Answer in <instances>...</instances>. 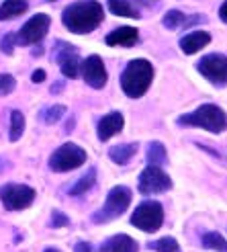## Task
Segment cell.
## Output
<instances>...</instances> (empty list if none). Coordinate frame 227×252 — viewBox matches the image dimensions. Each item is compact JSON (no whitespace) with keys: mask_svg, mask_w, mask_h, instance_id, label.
<instances>
[{"mask_svg":"<svg viewBox=\"0 0 227 252\" xmlns=\"http://www.w3.org/2000/svg\"><path fill=\"white\" fill-rule=\"evenodd\" d=\"M135 152H137V144H119L109 150V156L115 164H127Z\"/></svg>","mask_w":227,"mask_h":252,"instance_id":"ac0fdd59","label":"cell"},{"mask_svg":"<svg viewBox=\"0 0 227 252\" xmlns=\"http://www.w3.org/2000/svg\"><path fill=\"white\" fill-rule=\"evenodd\" d=\"M15 45H17V41H15V35L12 33H8L2 41H0V49H2L4 54H12V49H15Z\"/></svg>","mask_w":227,"mask_h":252,"instance_id":"83f0119b","label":"cell"},{"mask_svg":"<svg viewBox=\"0 0 227 252\" xmlns=\"http://www.w3.org/2000/svg\"><path fill=\"white\" fill-rule=\"evenodd\" d=\"M164 221V209L158 201H143L135 207L131 223L142 232H158Z\"/></svg>","mask_w":227,"mask_h":252,"instance_id":"5b68a950","label":"cell"},{"mask_svg":"<svg viewBox=\"0 0 227 252\" xmlns=\"http://www.w3.org/2000/svg\"><path fill=\"white\" fill-rule=\"evenodd\" d=\"M140 39V33H137L135 27H119L115 31H111L107 35V45L115 47V45H123V47H133Z\"/></svg>","mask_w":227,"mask_h":252,"instance_id":"5bb4252c","label":"cell"},{"mask_svg":"<svg viewBox=\"0 0 227 252\" xmlns=\"http://www.w3.org/2000/svg\"><path fill=\"white\" fill-rule=\"evenodd\" d=\"M61 21H64V27L68 31L84 35L94 31L105 21V10L103 4L96 2V0H78V2L70 4L64 10Z\"/></svg>","mask_w":227,"mask_h":252,"instance_id":"6da1fadb","label":"cell"},{"mask_svg":"<svg viewBox=\"0 0 227 252\" xmlns=\"http://www.w3.org/2000/svg\"><path fill=\"white\" fill-rule=\"evenodd\" d=\"M137 2H140V4H154V2H158V0H137Z\"/></svg>","mask_w":227,"mask_h":252,"instance_id":"d6a6232c","label":"cell"},{"mask_svg":"<svg viewBox=\"0 0 227 252\" xmlns=\"http://www.w3.org/2000/svg\"><path fill=\"white\" fill-rule=\"evenodd\" d=\"M68 223H70L68 216H64L61 211H54V216H52V225L54 228H64V225H68Z\"/></svg>","mask_w":227,"mask_h":252,"instance_id":"f1b7e54d","label":"cell"},{"mask_svg":"<svg viewBox=\"0 0 227 252\" xmlns=\"http://www.w3.org/2000/svg\"><path fill=\"white\" fill-rule=\"evenodd\" d=\"M27 8H29L27 0H4L2 6H0V21H8V19L21 17Z\"/></svg>","mask_w":227,"mask_h":252,"instance_id":"e0dca14e","label":"cell"},{"mask_svg":"<svg viewBox=\"0 0 227 252\" xmlns=\"http://www.w3.org/2000/svg\"><path fill=\"white\" fill-rule=\"evenodd\" d=\"M137 250H140V246H137V242L127 234L113 236L100 246V252H137Z\"/></svg>","mask_w":227,"mask_h":252,"instance_id":"2e32d148","label":"cell"},{"mask_svg":"<svg viewBox=\"0 0 227 252\" xmlns=\"http://www.w3.org/2000/svg\"><path fill=\"white\" fill-rule=\"evenodd\" d=\"M82 78L88 86L103 88L107 84V68L98 56H90L82 62Z\"/></svg>","mask_w":227,"mask_h":252,"instance_id":"8fae6325","label":"cell"},{"mask_svg":"<svg viewBox=\"0 0 227 252\" xmlns=\"http://www.w3.org/2000/svg\"><path fill=\"white\" fill-rule=\"evenodd\" d=\"M109 10L117 17H129V19H137L140 17V10H135V6H131L127 0H109Z\"/></svg>","mask_w":227,"mask_h":252,"instance_id":"d6986e66","label":"cell"},{"mask_svg":"<svg viewBox=\"0 0 227 252\" xmlns=\"http://www.w3.org/2000/svg\"><path fill=\"white\" fill-rule=\"evenodd\" d=\"M0 201L8 211H19L29 207L35 201V191L27 185H17V183H8L0 189Z\"/></svg>","mask_w":227,"mask_h":252,"instance_id":"52a82bcc","label":"cell"},{"mask_svg":"<svg viewBox=\"0 0 227 252\" xmlns=\"http://www.w3.org/2000/svg\"><path fill=\"white\" fill-rule=\"evenodd\" d=\"M184 23H186V17L180 10H168L166 15H164V27L166 29H178Z\"/></svg>","mask_w":227,"mask_h":252,"instance_id":"cb8c5ba5","label":"cell"},{"mask_svg":"<svg viewBox=\"0 0 227 252\" xmlns=\"http://www.w3.org/2000/svg\"><path fill=\"white\" fill-rule=\"evenodd\" d=\"M149 248L156 252H178V242L174 238H160V240L151 242Z\"/></svg>","mask_w":227,"mask_h":252,"instance_id":"d4e9b609","label":"cell"},{"mask_svg":"<svg viewBox=\"0 0 227 252\" xmlns=\"http://www.w3.org/2000/svg\"><path fill=\"white\" fill-rule=\"evenodd\" d=\"M45 252H59V250H56V248H47Z\"/></svg>","mask_w":227,"mask_h":252,"instance_id":"e575fe53","label":"cell"},{"mask_svg":"<svg viewBox=\"0 0 227 252\" xmlns=\"http://www.w3.org/2000/svg\"><path fill=\"white\" fill-rule=\"evenodd\" d=\"M203 244H205L207 248H211V250L227 252V240H225L221 234H217V232H209V234H205V236H203Z\"/></svg>","mask_w":227,"mask_h":252,"instance_id":"603a6c76","label":"cell"},{"mask_svg":"<svg viewBox=\"0 0 227 252\" xmlns=\"http://www.w3.org/2000/svg\"><path fill=\"white\" fill-rule=\"evenodd\" d=\"M172 187L170 176L164 172L160 166H147L142 174H140V183H137V189L140 193L149 195V193H164Z\"/></svg>","mask_w":227,"mask_h":252,"instance_id":"9c48e42d","label":"cell"},{"mask_svg":"<svg viewBox=\"0 0 227 252\" xmlns=\"http://www.w3.org/2000/svg\"><path fill=\"white\" fill-rule=\"evenodd\" d=\"M4 168H6V162H4V160H2V158H0V172H2V170H4Z\"/></svg>","mask_w":227,"mask_h":252,"instance_id":"836d02e7","label":"cell"},{"mask_svg":"<svg viewBox=\"0 0 227 252\" xmlns=\"http://www.w3.org/2000/svg\"><path fill=\"white\" fill-rule=\"evenodd\" d=\"M23 131H25V117H23V113L12 111L10 113V133H8L10 142H17L19 137L23 135Z\"/></svg>","mask_w":227,"mask_h":252,"instance_id":"7402d4cb","label":"cell"},{"mask_svg":"<svg viewBox=\"0 0 227 252\" xmlns=\"http://www.w3.org/2000/svg\"><path fill=\"white\" fill-rule=\"evenodd\" d=\"M57 64L64 72V76L68 78H76L78 76V68H80V62H78V54H76V49L70 47V45H64V43H57Z\"/></svg>","mask_w":227,"mask_h":252,"instance_id":"7c38bea8","label":"cell"},{"mask_svg":"<svg viewBox=\"0 0 227 252\" xmlns=\"http://www.w3.org/2000/svg\"><path fill=\"white\" fill-rule=\"evenodd\" d=\"M219 17H221V21L223 23H227V0L221 4V8H219Z\"/></svg>","mask_w":227,"mask_h":252,"instance_id":"1f68e13d","label":"cell"},{"mask_svg":"<svg viewBox=\"0 0 227 252\" xmlns=\"http://www.w3.org/2000/svg\"><path fill=\"white\" fill-rule=\"evenodd\" d=\"M147 162L149 166H160L166 162V148L162 142H151L147 148Z\"/></svg>","mask_w":227,"mask_h":252,"instance_id":"ffe728a7","label":"cell"},{"mask_svg":"<svg viewBox=\"0 0 227 252\" xmlns=\"http://www.w3.org/2000/svg\"><path fill=\"white\" fill-rule=\"evenodd\" d=\"M49 25H52V19H49L47 15H43V12L31 17V19L21 27V31L15 35L17 45H33V43H39L43 37L47 35Z\"/></svg>","mask_w":227,"mask_h":252,"instance_id":"ba28073f","label":"cell"},{"mask_svg":"<svg viewBox=\"0 0 227 252\" xmlns=\"http://www.w3.org/2000/svg\"><path fill=\"white\" fill-rule=\"evenodd\" d=\"M178 123L186 127H200L211 133H221L227 129V115L217 105H203L188 115L178 117Z\"/></svg>","mask_w":227,"mask_h":252,"instance_id":"3957f363","label":"cell"},{"mask_svg":"<svg viewBox=\"0 0 227 252\" xmlns=\"http://www.w3.org/2000/svg\"><path fill=\"white\" fill-rule=\"evenodd\" d=\"M31 80L37 84V82H43L45 80V70H35L33 72V76H31Z\"/></svg>","mask_w":227,"mask_h":252,"instance_id":"f546056e","label":"cell"},{"mask_svg":"<svg viewBox=\"0 0 227 252\" xmlns=\"http://www.w3.org/2000/svg\"><path fill=\"white\" fill-rule=\"evenodd\" d=\"M209 41H211V35L207 31H193L180 39V49L184 54L193 56V54L200 52L205 45H209Z\"/></svg>","mask_w":227,"mask_h":252,"instance_id":"9a60e30c","label":"cell"},{"mask_svg":"<svg viewBox=\"0 0 227 252\" xmlns=\"http://www.w3.org/2000/svg\"><path fill=\"white\" fill-rule=\"evenodd\" d=\"M131 203V191L127 187H115V189H111V193L105 201V205L100 211L94 213V221L96 223H107L111 220H115L119 216H123L125 211H127Z\"/></svg>","mask_w":227,"mask_h":252,"instance_id":"277c9868","label":"cell"},{"mask_svg":"<svg viewBox=\"0 0 227 252\" xmlns=\"http://www.w3.org/2000/svg\"><path fill=\"white\" fill-rule=\"evenodd\" d=\"M64 113H66V107H64V105H56V107L45 109V111L41 113V117H43L45 123H56L61 115H64Z\"/></svg>","mask_w":227,"mask_h":252,"instance_id":"484cf974","label":"cell"},{"mask_svg":"<svg viewBox=\"0 0 227 252\" xmlns=\"http://www.w3.org/2000/svg\"><path fill=\"white\" fill-rule=\"evenodd\" d=\"M94 181H96V170L90 168L78 183H76V185L70 189V195H82V193H86V191H90L92 185H94Z\"/></svg>","mask_w":227,"mask_h":252,"instance_id":"44dd1931","label":"cell"},{"mask_svg":"<svg viewBox=\"0 0 227 252\" xmlns=\"http://www.w3.org/2000/svg\"><path fill=\"white\" fill-rule=\"evenodd\" d=\"M15 86H17V82H15V78H12L10 74H0V94L12 93L15 91Z\"/></svg>","mask_w":227,"mask_h":252,"instance_id":"4316f807","label":"cell"},{"mask_svg":"<svg viewBox=\"0 0 227 252\" xmlns=\"http://www.w3.org/2000/svg\"><path fill=\"white\" fill-rule=\"evenodd\" d=\"M199 72L213 84H227V56L211 54L199 62Z\"/></svg>","mask_w":227,"mask_h":252,"instance_id":"30bf717a","label":"cell"},{"mask_svg":"<svg viewBox=\"0 0 227 252\" xmlns=\"http://www.w3.org/2000/svg\"><path fill=\"white\" fill-rule=\"evenodd\" d=\"M123 123H125V119H123L121 113H109V115L103 117L98 123V140L100 142L111 140L113 135L123 129Z\"/></svg>","mask_w":227,"mask_h":252,"instance_id":"4fadbf2b","label":"cell"},{"mask_svg":"<svg viewBox=\"0 0 227 252\" xmlns=\"http://www.w3.org/2000/svg\"><path fill=\"white\" fill-rule=\"evenodd\" d=\"M86 152L76 146V144H64L59 146L56 152L52 154V158H49V168L56 170V172H66V170H74L82 166L86 162Z\"/></svg>","mask_w":227,"mask_h":252,"instance_id":"8992f818","label":"cell"},{"mask_svg":"<svg viewBox=\"0 0 227 252\" xmlns=\"http://www.w3.org/2000/svg\"><path fill=\"white\" fill-rule=\"evenodd\" d=\"M154 80V68L147 60H131L121 74V88L129 98H140Z\"/></svg>","mask_w":227,"mask_h":252,"instance_id":"7a4b0ae2","label":"cell"},{"mask_svg":"<svg viewBox=\"0 0 227 252\" xmlns=\"http://www.w3.org/2000/svg\"><path fill=\"white\" fill-rule=\"evenodd\" d=\"M49 2H54V0H49Z\"/></svg>","mask_w":227,"mask_h":252,"instance_id":"d590c367","label":"cell"},{"mask_svg":"<svg viewBox=\"0 0 227 252\" xmlns=\"http://www.w3.org/2000/svg\"><path fill=\"white\" fill-rule=\"evenodd\" d=\"M74 252H92V246L88 242H78L76 244V250Z\"/></svg>","mask_w":227,"mask_h":252,"instance_id":"4dcf8cb0","label":"cell"}]
</instances>
